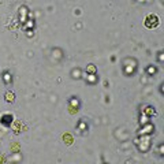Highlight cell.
<instances>
[{
  "label": "cell",
  "instance_id": "6da1fadb",
  "mask_svg": "<svg viewBox=\"0 0 164 164\" xmlns=\"http://www.w3.org/2000/svg\"><path fill=\"white\" fill-rule=\"evenodd\" d=\"M157 25H159V18H157L156 15H149V17L145 19L146 28H156Z\"/></svg>",
  "mask_w": 164,
  "mask_h": 164
},
{
  "label": "cell",
  "instance_id": "7a4b0ae2",
  "mask_svg": "<svg viewBox=\"0 0 164 164\" xmlns=\"http://www.w3.org/2000/svg\"><path fill=\"white\" fill-rule=\"evenodd\" d=\"M11 122H12V116H11V115H7V116L4 115V116H1V123H3V125L8 126Z\"/></svg>",
  "mask_w": 164,
  "mask_h": 164
},
{
  "label": "cell",
  "instance_id": "3957f363",
  "mask_svg": "<svg viewBox=\"0 0 164 164\" xmlns=\"http://www.w3.org/2000/svg\"><path fill=\"white\" fill-rule=\"evenodd\" d=\"M3 79H4V81L7 79V82H10L11 81V79H10V74H8V73H4V74H3Z\"/></svg>",
  "mask_w": 164,
  "mask_h": 164
},
{
  "label": "cell",
  "instance_id": "277c9868",
  "mask_svg": "<svg viewBox=\"0 0 164 164\" xmlns=\"http://www.w3.org/2000/svg\"><path fill=\"white\" fill-rule=\"evenodd\" d=\"M88 71H89V73H94V71H96V67H94V66H93V67H92V66H89V67H88Z\"/></svg>",
  "mask_w": 164,
  "mask_h": 164
},
{
  "label": "cell",
  "instance_id": "5b68a950",
  "mask_svg": "<svg viewBox=\"0 0 164 164\" xmlns=\"http://www.w3.org/2000/svg\"><path fill=\"white\" fill-rule=\"evenodd\" d=\"M89 81H93V82H96V81H97V78H96V77H94V75H90Z\"/></svg>",
  "mask_w": 164,
  "mask_h": 164
},
{
  "label": "cell",
  "instance_id": "8992f818",
  "mask_svg": "<svg viewBox=\"0 0 164 164\" xmlns=\"http://www.w3.org/2000/svg\"><path fill=\"white\" fill-rule=\"evenodd\" d=\"M7 97H8V99H7L8 101H12V93H8V94H7Z\"/></svg>",
  "mask_w": 164,
  "mask_h": 164
}]
</instances>
